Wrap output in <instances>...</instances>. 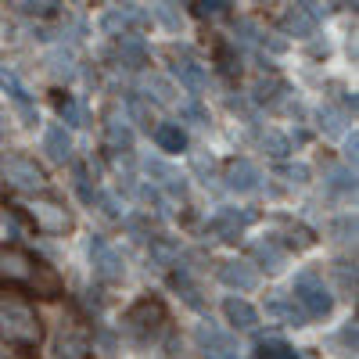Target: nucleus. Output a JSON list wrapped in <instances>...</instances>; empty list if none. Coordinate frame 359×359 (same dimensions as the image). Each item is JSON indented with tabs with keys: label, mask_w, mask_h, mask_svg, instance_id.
<instances>
[{
	"label": "nucleus",
	"mask_w": 359,
	"mask_h": 359,
	"mask_svg": "<svg viewBox=\"0 0 359 359\" xmlns=\"http://www.w3.org/2000/svg\"><path fill=\"white\" fill-rule=\"evenodd\" d=\"M280 29L287 36H313V29H316V18L306 11V8H287L284 15H280Z\"/></svg>",
	"instance_id": "nucleus-19"
},
{
	"label": "nucleus",
	"mask_w": 359,
	"mask_h": 359,
	"mask_svg": "<svg viewBox=\"0 0 359 359\" xmlns=\"http://www.w3.org/2000/svg\"><path fill=\"white\" fill-rule=\"evenodd\" d=\"M0 359H8V355H4V352H0Z\"/></svg>",
	"instance_id": "nucleus-40"
},
{
	"label": "nucleus",
	"mask_w": 359,
	"mask_h": 359,
	"mask_svg": "<svg viewBox=\"0 0 359 359\" xmlns=\"http://www.w3.org/2000/svg\"><path fill=\"white\" fill-rule=\"evenodd\" d=\"M90 262H94V273L104 280V284H118L126 277V262H123V255H118L104 237H94L90 241Z\"/></svg>",
	"instance_id": "nucleus-7"
},
{
	"label": "nucleus",
	"mask_w": 359,
	"mask_h": 359,
	"mask_svg": "<svg viewBox=\"0 0 359 359\" xmlns=\"http://www.w3.org/2000/svg\"><path fill=\"white\" fill-rule=\"evenodd\" d=\"M147 176L155 180V187H162V191H169L172 198H184V191H187V184H184V176H180L172 165H165V162H147Z\"/></svg>",
	"instance_id": "nucleus-16"
},
{
	"label": "nucleus",
	"mask_w": 359,
	"mask_h": 359,
	"mask_svg": "<svg viewBox=\"0 0 359 359\" xmlns=\"http://www.w3.org/2000/svg\"><path fill=\"white\" fill-rule=\"evenodd\" d=\"M252 223H255V216L248 212V208H219V212L208 219V230H212L216 237H223V241H237Z\"/></svg>",
	"instance_id": "nucleus-8"
},
{
	"label": "nucleus",
	"mask_w": 359,
	"mask_h": 359,
	"mask_svg": "<svg viewBox=\"0 0 359 359\" xmlns=\"http://www.w3.org/2000/svg\"><path fill=\"white\" fill-rule=\"evenodd\" d=\"M194 8H198V15H205V18H223V15L230 11V0H194Z\"/></svg>",
	"instance_id": "nucleus-33"
},
{
	"label": "nucleus",
	"mask_w": 359,
	"mask_h": 359,
	"mask_svg": "<svg viewBox=\"0 0 359 359\" xmlns=\"http://www.w3.org/2000/svg\"><path fill=\"white\" fill-rule=\"evenodd\" d=\"M341 341L348 345V352H355V323H348L345 331H341Z\"/></svg>",
	"instance_id": "nucleus-38"
},
{
	"label": "nucleus",
	"mask_w": 359,
	"mask_h": 359,
	"mask_svg": "<svg viewBox=\"0 0 359 359\" xmlns=\"http://www.w3.org/2000/svg\"><path fill=\"white\" fill-rule=\"evenodd\" d=\"M54 352H57V359H94V345H90L86 331L76 323H65L62 331H57Z\"/></svg>",
	"instance_id": "nucleus-9"
},
{
	"label": "nucleus",
	"mask_w": 359,
	"mask_h": 359,
	"mask_svg": "<svg viewBox=\"0 0 359 359\" xmlns=\"http://www.w3.org/2000/svg\"><path fill=\"white\" fill-rule=\"evenodd\" d=\"M0 287H29L43 298L62 294V280L54 269L18 245H0Z\"/></svg>",
	"instance_id": "nucleus-1"
},
{
	"label": "nucleus",
	"mask_w": 359,
	"mask_h": 359,
	"mask_svg": "<svg viewBox=\"0 0 359 359\" xmlns=\"http://www.w3.org/2000/svg\"><path fill=\"white\" fill-rule=\"evenodd\" d=\"M0 176H4V184L22 191V194H36L47 187V172L43 165H36V158H29V155H4L0 158Z\"/></svg>",
	"instance_id": "nucleus-5"
},
{
	"label": "nucleus",
	"mask_w": 359,
	"mask_h": 359,
	"mask_svg": "<svg viewBox=\"0 0 359 359\" xmlns=\"http://www.w3.org/2000/svg\"><path fill=\"white\" fill-rule=\"evenodd\" d=\"M212 359H237V355H233V352H216Z\"/></svg>",
	"instance_id": "nucleus-39"
},
{
	"label": "nucleus",
	"mask_w": 359,
	"mask_h": 359,
	"mask_svg": "<svg viewBox=\"0 0 359 359\" xmlns=\"http://www.w3.org/2000/svg\"><path fill=\"white\" fill-rule=\"evenodd\" d=\"M291 298H298V306H302V313L309 320H323V316H331V309H334L331 291H327L323 277H316L313 269H306V273L294 277V294Z\"/></svg>",
	"instance_id": "nucleus-6"
},
{
	"label": "nucleus",
	"mask_w": 359,
	"mask_h": 359,
	"mask_svg": "<svg viewBox=\"0 0 359 359\" xmlns=\"http://www.w3.org/2000/svg\"><path fill=\"white\" fill-rule=\"evenodd\" d=\"M104 137H108L111 151H130L133 147V130L126 126V118H118L115 111L104 115Z\"/></svg>",
	"instance_id": "nucleus-17"
},
{
	"label": "nucleus",
	"mask_w": 359,
	"mask_h": 359,
	"mask_svg": "<svg viewBox=\"0 0 359 359\" xmlns=\"http://www.w3.org/2000/svg\"><path fill=\"white\" fill-rule=\"evenodd\" d=\"M0 86H4V94H8L11 104L18 108L22 123H25V126H33V123H36V104H33V97H29V90L22 86V79H18L11 69H0Z\"/></svg>",
	"instance_id": "nucleus-10"
},
{
	"label": "nucleus",
	"mask_w": 359,
	"mask_h": 359,
	"mask_svg": "<svg viewBox=\"0 0 359 359\" xmlns=\"http://www.w3.org/2000/svg\"><path fill=\"white\" fill-rule=\"evenodd\" d=\"M165 323H169V313L162 306V298L144 294V298H137V302L123 313V334L133 345H151L165 331Z\"/></svg>",
	"instance_id": "nucleus-3"
},
{
	"label": "nucleus",
	"mask_w": 359,
	"mask_h": 359,
	"mask_svg": "<svg viewBox=\"0 0 359 359\" xmlns=\"http://www.w3.org/2000/svg\"><path fill=\"white\" fill-rule=\"evenodd\" d=\"M198 345L208 352V355H216V352H230V334H223V331H216V327H208V323H201L198 327Z\"/></svg>",
	"instance_id": "nucleus-25"
},
{
	"label": "nucleus",
	"mask_w": 359,
	"mask_h": 359,
	"mask_svg": "<svg viewBox=\"0 0 359 359\" xmlns=\"http://www.w3.org/2000/svg\"><path fill=\"white\" fill-rule=\"evenodd\" d=\"M155 15L169 25V29H180V15L172 11V4H169V0H155Z\"/></svg>",
	"instance_id": "nucleus-37"
},
{
	"label": "nucleus",
	"mask_w": 359,
	"mask_h": 359,
	"mask_svg": "<svg viewBox=\"0 0 359 359\" xmlns=\"http://www.w3.org/2000/svg\"><path fill=\"white\" fill-rule=\"evenodd\" d=\"M0 341L18 352H36L43 341V320L36 309L15 294H0Z\"/></svg>",
	"instance_id": "nucleus-2"
},
{
	"label": "nucleus",
	"mask_w": 359,
	"mask_h": 359,
	"mask_svg": "<svg viewBox=\"0 0 359 359\" xmlns=\"http://www.w3.org/2000/svg\"><path fill=\"white\" fill-rule=\"evenodd\" d=\"M54 108H57V115H62L65 123H72V126L83 123V115H79V108H76V101L69 94H54Z\"/></svg>",
	"instance_id": "nucleus-31"
},
{
	"label": "nucleus",
	"mask_w": 359,
	"mask_h": 359,
	"mask_svg": "<svg viewBox=\"0 0 359 359\" xmlns=\"http://www.w3.org/2000/svg\"><path fill=\"white\" fill-rule=\"evenodd\" d=\"M255 359H298V352H294L284 338L266 334V338L255 341Z\"/></svg>",
	"instance_id": "nucleus-23"
},
{
	"label": "nucleus",
	"mask_w": 359,
	"mask_h": 359,
	"mask_svg": "<svg viewBox=\"0 0 359 359\" xmlns=\"http://www.w3.org/2000/svg\"><path fill=\"white\" fill-rule=\"evenodd\" d=\"M219 280L237 291H252L259 284V273H255V266H248L241 259H226V262H219Z\"/></svg>",
	"instance_id": "nucleus-14"
},
{
	"label": "nucleus",
	"mask_w": 359,
	"mask_h": 359,
	"mask_svg": "<svg viewBox=\"0 0 359 359\" xmlns=\"http://www.w3.org/2000/svg\"><path fill=\"white\" fill-rule=\"evenodd\" d=\"M266 316H273V320H284V323H294V327H302L306 323V313L298 309L291 298H284V294H273L266 302Z\"/></svg>",
	"instance_id": "nucleus-22"
},
{
	"label": "nucleus",
	"mask_w": 359,
	"mask_h": 359,
	"mask_svg": "<svg viewBox=\"0 0 359 359\" xmlns=\"http://www.w3.org/2000/svg\"><path fill=\"white\" fill-rule=\"evenodd\" d=\"M144 25H147V15L140 8H111L101 18V29L108 36H130L133 29H144Z\"/></svg>",
	"instance_id": "nucleus-11"
},
{
	"label": "nucleus",
	"mask_w": 359,
	"mask_h": 359,
	"mask_svg": "<svg viewBox=\"0 0 359 359\" xmlns=\"http://www.w3.org/2000/svg\"><path fill=\"white\" fill-rule=\"evenodd\" d=\"M262 147H266V155H273V158H284V155L291 151L287 137L277 133V130H266V133H262Z\"/></svg>",
	"instance_id": "nucleus-30"
},
{
	"label": "nucleus",
	"mask_w": 359,
	"mask_h": 359,
	"mask_svg": "<svg viewBox=\"0 0 359 359\" xmlns=\"http://www.w3.org/2000/svg\"><path fill=\"white\" fill-rule=\"evenodd\" d=\"M316 118H320V130H323V133H341V130H345V115L334 111V108H320Z\"/></svg>",
	"instance_id": "nucleus-32"
},
{
	"label": "nucleus",
	"mask_w": 359,
	"mask_h": 359,
	"mask_svg": "<svg viewBox=\"0 0 359 359\" xmlns=\"http://www.w3.org/2000/svg\"><path fill=\"white\" fill-rule=\"evenodd\" d=\"M54 8H57V0H18V11L25 15H47Z\"/></svg>",
	"instance_id": "nucleus-35"
},
{
	"label": "nucleus",
	"mask_w": 359,
	"mask_h": 359,
	"mask_svg": "<svg viewBox=\"0 0 359 359\" xmlns=\"http://www.w3.org/2000/svg\"><path fill=\"white\" fill-rule=\"evenodd\" d=\"M25 216L43 233H69L72 230V208L54 194H36L33 201H25Z\"/></svg>",
	"instance_id": "nucleus-4"
},
{
	"label": "nucleus",
	"mask_w": 359,
	"mask_h": 359,
	"mask_svg": "<svg viewBox=\"0 0 359 359\" xmlns=\"http://www.w3.org/2000/svg\"><path fill=\"white\" fill-rule=\"evenodd\" d=\"M223 313H226V320L237 327V331H248V327L259 323V313L245 302V298H226V302H223Z\"/></svg>",
	"instance_id": "nucleus-21"
},
{
	"label": "nucleus",
	"mask_w": 359,
	"mask_h": 359,
	"mask_svg": "<svg viewBox=\"0 0 359 359\" xmlns=\"http://www.w3.org/2000/svg\"><path fill=\"white\" fill-rule=\"evenodd\" d=\"M151 255H155V259H158L162 266H169V262H172V259L180 255V248H176L172 241H155V245H151Z\"/></svg>",
	"instance_id": "nucleus-36"
},
{
	"label": "nucleus",
	"mask_w": 359,
	"mask_h": 359,
	"mask_svg": "<svg viewBox=\"0 0 359 359\" xmlns=\"http://www.w3.org/2000/svg\"><path fill=\"white\" fill-rule=\"evenodd\" d=\"M252 259L266 269V273H277V269L284 266V248L273 241V237H266V241H255L252 245Z\"/></svg>",
	"instance_id": "nucleus-20"
},
{
	"label": "nucleus",
	"mask_w": 359,
	"mask_h": 359,
	"mask_svg": "<svg viewBox=\"0 0 359 359\" xmlns=\"http://www.w3.org/2000/svg\"><path fill=\"white\" fill-rule=\"evenodd\" d=\"M172 287H176L180 294H184V302H187L191 309H198V313L205 309V298L198 294V287H194V284H191V280H187L184 273H176V277H172Z\"/></svg>",
	"instance_id": "nucleus-29"
},
{
	"label": "nucleus",
	"mask_w": 359,
	"mask_h": 359,
	"mask_svg": "<svg viewBox=\"0 0 359 359\" xmlns=\"http://www.w3.org/2000/svg\"><path fill=\"white\" fill-rule=\"evenodd\" d=\"M43 151H47L50 162L65 165V162L72 158V137H69V130H65V126H47V133H43Z\"/></svg>",
	"instance_id": "nucleus-15"
},
{
	"label": "nucleus",
	"mask_w": 359,
	"mask_h": 359,
	"mask_svg": "<svg viewBox=\"0 0 359 359\" xmlns=\"http://www.w3.org/2000/svg\"><path fill=\"white\" fill-rule=\"evenodd\" d=\"M169 62H172V76L184 83L191 94H201V90H205V69L194 62V57H191L187 50H176V47H172V50H169Z\"/></svg>",
	"instance_id": "nucleus-12"
},
{
	"label": "nucleus",
	"mask_w": 359,
	"mask_h": 359,
	"mask_svg": "<svg viewBox=\"0 0 359 359\" xmlns=\"http://www.w3.org/2000/svg\"><path fill=\"white\" fill-rule=\"evenodd\" d=\"M144 90L151 94L155 101H162V104H176V90H172V83L165 79V76H158V72H151V76H144Z\"/></svg>",
	"instance_id": "nucleus-27"
},
{
	"label": "nucleus",
	"mask_w": 359,
	"mask_h": 359,
	"mask_svg": "<svg viewBox=\"0 0 359 359\" xmlns=\"http://www.w3.org/2000/svg\"><path fill=\"white\" fill-rule=\"evenodd\" d=\"M273 226H277V233H284L280 241H284L287 248H294V252H306V248H313V241H316L313 230H306L302 223H294V219H277Z\"/></svg>",
	"instance_id": "nucleus-18"
},
{
	"label": "nucleus",
	"mask_w": 359,
	"mask_h": 359,
	"mask_svg": "<svg viewBox=\"0 0 359 359\" xmlns=\"http://www.w3.org/2000/svg\"><path fill=\"white\" fill-rule=\"evenodd\" d=\"M226 187L230 191H237V194H248V191H255L259 187V169H255V162H248V158H230L226 162Z\"/></svg>",
	"instance_id": "nucleus-13"
},
{
	"label": "nucleus",
	"mask_w": 359,
	"mask_h": 359,
	"mask_svg": "<svg viewBox=\"0 0 359 359\" xmlns=\"http://www.w3.org/2000/svg\"><path fill=\"white\" fill-rule=\"evenodd\" d=\"M115 57L123 62L126 69H140L144 65V43L140 40H133V36H123V43H118V50H115Z\"/></svg>",
	"instance_id": "nucleus-26"
},
{
	"label": "nucleus",
	"mask_w": 359,
	"mask_h": 359,
	"mask_svg": "<svg viewBox=\"0 0 359 359\" xmlns=\"http://www.w3.org/2000/svg\"><path fill=\"white\" fill-rule=\"evenodd\" d=\"M277 172L287 180V184H306L309 180V165H302V162H284Z\"/></svg>",
	"instance_id": "nucleus-34"
},
{
	"label": "nucleus",
	"mask_w": 359,
	"mask_h": 359,
	"mask_svg": "<svg viewBox=\"0 0 359 359\" xmlns=\"http://www.w3.org/2000/svg\"><path fill=\"white\" fill-rule=\"evenodd\" d=\"M155 144L162 147V151H184V147H187V133L180 130L176 123H158L155 126Z\"/></svg>",
	"instance_id": "nucleus-24"
},
{
	"label": "nucleus",
	"mask_w": 359,
	"mask_h": 359,
	"mask_svg": "<svg viewBox=\"0 0 359 359\" xmlns=\"http://www.w3.org/2000/svg\"><path fill=\"white\" fill-rule=\"evenodd\" d=\"M327 187H331L334 194H352V191H355V176H352V169H345V165L327 169Z\"/></svg>",
	"instance_id": "nucleus-28"
}]
</instances>
